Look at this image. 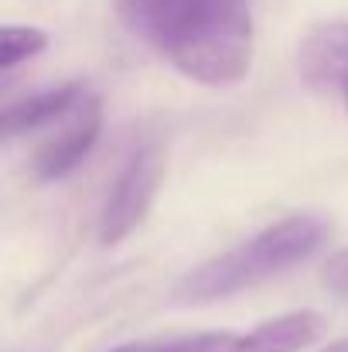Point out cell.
I'll return each mask as SVG.
<instances>
[{"label":"cell","mask_w":348,"mask_h":352,"mask_svg":"<svg viewBox=\"0 0 348 352\" xmlns=\"http://www.w3.org/2000/svg\"><path fill=\"white\" fill-rule=\"evenodd\" d=\"M321 352H348V339H342V342H332L328 349H321Z\"/></svg>","instance_id":"8fae6325"},{"label":"cell","mask_w":348,"mask_h":352,"mask_svg":"<svg viewBox=\"0 0 348 352\" xmlns=\"http://www.w3.org/2000/svg\"><path fill=\"white\" fill-rule=\"evenodd\" d=\"M161 175H164V151H161V144L150 140V144L137 147L126 157V164L116 171L113 185L106 192V206H103V216H100V239L106 246L123 243L143 223V216L154 206Z\"/></svg>","instance_id":"3957f363"},{"label":"cell","mask_w":348,"mask_h":352,"mask_svg":"<svg viewBox=\"0 0 348 352\" xmlns=\"http://www.w3.org/2000/svg\"><path fill=\"white\" fill-rule=\"evenodd\" d=\"M48 48V34L41 28H27V24H7L0 31V65L3 69H17L21 62L34 58L38 52Z\"/></svg>","instance_id":"ba28073f"},{"label":"cell","mask_w":348,"mask_h":352,"mask_svg":"<svg viewBox=\"0 0 348 352\" xmlns=\"http://www.w3.org/2000/svg\"><path fill=\"white\" fill-rule=\"evenodd\" d=\"M325 332L314 311H294L259 322L246 332H198L185 339H161L157 352H297Z\"/></svg>","instance_id":"277c9868"},{"label":"cell","mask_w":348,"mask_h":352,"mask_svg":"<svg viewBox=\"0 0 348 352\" xmlns=\"http://www.w3.org/2000/svg\"><path fill=\"white\" fill-rule=\"evenodd\" d=\"M301 79L325 96H338L348 113V21L314 28L297 48Z\"/></svg>","instance_id":"8992f818"},{"label":"cell","mask_w":348,"mask_h":352,"mask_svg":"<svg viewBox=\"0 0 348 352\" xmlns=\"http://www.w3.org/2000/svg\"><path fill=\"white\" fill-rule=\"evenodd\" d=\"M103 126V107L96 93H82V100L76 103V110L65 120H58V130L41 144L38 157H34V175L41 182H58L65 178L96 144Z\"/></svg>","instance_id":"5b68a950"},{"label":"cell","mask_w":348,"mask_h":352,"mask_svg":"<svg viewBox=\"0 0 348 352\" xmlns=\"http://www.w3.org/2000/svg\"><path fill=\"white\" fill-rule=\"evenodd\" d=\"M321 277H325V287L332 294H338L342 301H348V250H338L325 267H321Z\"/></svg>","instance_id":"9c48e42d"},{"label":"cell","mask_w":348,"mask_h":352,"mask_svg":"<svg viewBox=\"0 0 348 352\" xmlns=\"http://www.w3.org/2000/svg\"><path fill=\"white\" fill-rule=\"evenodd\" d=\"M328 239V223L318 216H287L256 236L235 243L232 250L205 260L192 274H185L174 287L181 301H219L232 298L253 284H263L301 260H308Z\"/></svg>","instance_id":"7a4b0ae2"},{"label":"cell","mask_w":348,"mask_h":352,"mask_svg":"<svg viewBox=\"0 0 348 352\" xmlns=\"http://www.w3.org/2000/svg\"><path fill=\"white\" fill-rule=\"evenodd\" d=\"M123 24L181 76L232 86L253 62V17L246 0H116Z\"/></svg>","instance_id":"6da1fadb"},{"label":"cell","mask_w":348,"mask_h":352,"mask_svg":"<svg viewBox=\"0 0 348 352\" xmlns=\"http://www.w3.org/2000/svg\"><path fill=\"white\" fill-rule=\"evenodd\" d=\"M82 93H86L82 82H58L51 89H38V93L10 103L3 110V133L17 137V133H27V130H38V126L65 120L76 110V103L82 100Z\"/></svg>","instance_id":"52a82bcc"},{"label":"cell","mask_w":348,"mask_h":352,"mask_svg":"<svg viewBox=\"0 0 348 352\" xmlns=\"http://www.w3.org/2000/svg\"><path fill=\"white\" fill-rule=\"evenodd\" d=\"M161 339H143V342H126V346H116L110 352H157Z\"/></svg>","instance_id":"30bf717a"}]
</instances>
